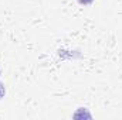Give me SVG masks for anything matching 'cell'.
Returning <instances> with one entry per match:
<instances>
[{"label": "cell", "instance_id": "6da1fadb", "mask_svg": "<svg viewBox=\"0 0 122 120\" xmlns=\"http://www.w3.org/2000/svg\"><path fill=\"white\" fill-rule=\"evenodd\" d=\"M81 4H90V3H92V0H78Z\"/></svg>", "mask_w": 122, "mask_h": 120}]
</instances>
